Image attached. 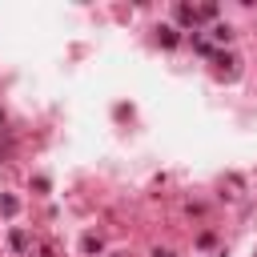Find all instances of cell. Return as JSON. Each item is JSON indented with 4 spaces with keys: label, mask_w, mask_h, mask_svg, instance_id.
<instances>
[]
</instances>
